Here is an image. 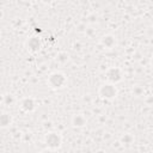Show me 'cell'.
<instances>
[{
  "mask_svg": "<svg viewBox=\"0 0 153 153\" xmlns=\"http://www.w3.org/2000/svg\"><path fill=\"white\" fill-rule=\"evenodd\" d=\"M66 84V78L63 74L61 73H53L49 76V85L53 88H60L63 87V85Z\"/></svg>",
  "mask_w": 153,
  "mask_h": 153,
  "instance_id": "obj_2",
  "label": "cell"
},
{
  "mask_svg": "<svg viewBox=\"0 0 153 153\" xmlns=\"http://www.w3.org/2000/svg\"><path fill=\"white\" fill-rule=\"evenodd\" d=\"M152 63H153V60H152Z\"/></svg>",
  "mask_w": 153,
  "mask_h": 153,
  "instance_id": "obj_6",
  "label": "cell"
},
{
  "mask_svg": "<svg viewBox=\"0 0 153 153\" xmlns=\"http://www.w3.org/2000/svg\"><path fill=\"white\" fill-rule=\"evenodd\" d=\"M99 94L105 99H112L117 94V90L112 84H104L99 88Z\"/></svg>",
  "mask_w": 153,
  "mask_h": 153,
  "instance_id": "obj_1",
  "label": "cell"
},
{
  "mask_svg": "<svg viewBox=\"0 0 153 153\" xmlns=\"http://www.w3.org/2000/svg\"><path fill=\"white\" fill-rule=\"evenodd\" d=\"M45 143H47V146L49 148L55 149V148L60 147V145H61V137L56 133H49L45 136Z\"/></svg>",
  "mask_w": 153,
  "mask_h": 153,
  "instance_id": "obj_3",
  "label": "cell"
},
{
  "mask_svg": "<svg viewBox=\"0 0 153 153\" xmlns=\"http://www.w3.org/2000/svg\"><path fill=\"white\" fill-rule=\"evenodd\" d=\"M85 123H86V121H85V118L82 116L76 115V116L73 117V126H75V127H82Z\"/></svg>",
  "mask_w": 153,
  "mask_h": 153,
  "instance_id": "obj_4",
  "label": "cell"
},
{
  "mask_svg": "<svg viewBox=\"0 0 153 153\" xmlns=\"http://www.w3.org/2000/svg\"><path fill=\"white\" fill-rule=\"evenodd\" d=\"M27 108V111L29 110H32V108H33V102H32V99H25L24 102H23V104H22V108L24 109V108Z\"/></svg>",
  "mask_w": 153,
  "mask_h": 153,
  "instance_id": "obj_5",
  "label": "cell"
}]
</instances>
